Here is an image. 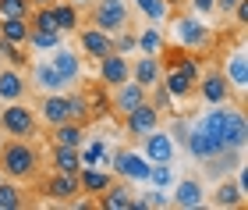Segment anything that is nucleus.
<instances>
[{"instance_id": "obj_3", "label": "nucleus", "mask_w": 248, "mask_h": 210, "mask_svg": "<svg viewBox=\"0 0 248 210\" xmlns=\"http://www.w3.org/2000/svg\"><path fill=\"white\" fill-rule=\"evenodd\" d=\"M0 128H4L7 136H15V139H32L39 132V118H36V110L29 104L11 100L4 110H0Z\"/></svg>"}, {"instance_id": "obj_18", "label": "nucleus", "mask_w": 248, "mask_h": 210, "mask_svg": "<svg viewBox=\"0 0 248 210\" xmlns=\"http://www.w3.org/2000/svg\"><path fill=\"white\" fill-rule=\"evenodd\" d=\"M185 142H188V153H191V157H195V160H206V157H213V153H220V150H223L220 142L213 139L209 132H202L199 125H195V128H188Z\"/></svg>"}, {"instance_id": "obj_47", "label": "nucleus", "mask_w": 248, "mask_h": 210, "mask_svg": "<svg viewBox=\"0 0 248 210\" xmlns=\"http://www.w3.org/2000/svg\"><path fill=\"white\" fill-rule=\"evenodd\" d=\"M177 4H181V0H167V7H170V11H174V7H177Z\"/></svg>"}, {"instance_id": "obj_38", "label": "nucleus", "mask_w": 248, "mask_h": 210, "mask_svg": "<svg viewBox=\"0 0 248 210\" xmlns=\"http://www.w3.org/2000/svg\"><path fill=\"white\" fill-rule=\"evenodd\" d=\"M149 182L156 185V189H167V185L174 182V171H170V164H153V168H149Z\"/></svg>"}, {"instance_id": "obj_44", "label": "nucleus", "mask_w": 248, "mask_h": 210, "mask_svg": "<svg viewBox=\"0 0 248 210\" xmlns=\"http://www.w3.org/2000/svg\"><path fill=\"white\" fill-rule=\"evenodd\" d=\"M188 136V125H185V121H177V125L170 128V139H185Z\"/></svg>"}, {"instance_id": "obj_36", "label": "nucleus", "mask_w": 248, "mask_h": 210, "mask_svg": "<svg viewBox=\"0 0 248 210\" xmlns=\"http://www.w3.org/2000/svg\"><path fill=\"white\" fill-rule=\"evenodd\" d=\"M25 200H21V189L11 182H0V210H21Z\"/></svg>"}, {"instance_id": "obj_23", "label": "nucleus", "mask_w": 248, "mask_h": 210, "mask_svg": "<svg viewBox=\"0 0 248 210\" xmlns=\"http://www.w3.org/2000/svg\"><path fill=\"white\" fill-rule=\"evenodd\" d=\"M223 75H227V82H231V89H238L245 93V86H248V64H245V53L241 50H234L227 61H223Z\"/></svg>"}, {"instance_id": "obj_10", "label": "nucleus", "mask_w": 248, "mask_h": 210, "mask_svg": "<svg viewBox=\"0 0 248 210\" xmlns=\"http://www.w3.org/2000/svg\"><path fill=\"white\" fill-rule=\"evenodd\" d=\"M142 153H145V160H149V164H170L174 160V139H170V132H160V128L145 132V136H142Z\"/></svg>"}, {"instance_id": "obj_22", "label": "nucleus", "mask_w": 248, "mask_h": 210, "mask_svg": "<svg viewBox=\"0 0 248 210\" xmlns=\"http://www.w3.org/2000/svg\"><path fill=\"white\" fill-rule=\"evenodd\" d=\"M50 164L64 175H78L82 171V157H78V146H61V142H53L50 150Z\"/></svg>"}, {"instance_id": "obj_43", "label": "nucleus", "mask_w": 248, "mask_h": 210, "mask_svg": "<svg viewBox=\"0 0 248 210\" xmlns=\"http://www.w3.org/2000/svg\"><path fill=\"white\" fill-rule=\"evenodd\" d=\"M191 7H195L199 15H209V11H213V0H191Z\"/></svg>"}, {"instance_id": "obj_33", "label": "nucleus", "mask_w": 248, "mask_h": 210, "mask_svg": "<svg viewBox=\"0 0 248 210\" xmlns=\"http://www.w3.org/2000/svg\"><path fill=\"white\" fill-rule=\"evenodd\" d=\"M135 7H139L149 21H167V18L174 15V11L167 7V0H135Z\"/></svg>"}, {"instance_id": "obj_14", "label": "nucleus", "mask_w": 248, "mask_h": 210, "mask_svg": "<svg viewBox=\"0 0 248 210\" xmlns=\"http://www.w3.org/2000/svg\"><path fill=\"white\" fill-rule=\"evenodd\" d=\"M78 47H82V53L85 57H93V61H99V57H107L110 50H114V36L110 32H99V29H82L78 32Z\"/></svg>"}, {"instance_id": "obj_15", "label": "nucleus", "mask_w": 248, "mask_h": 210, "mask_svg": "<svg viewBox=\"0 0 248 210\" xmlns=\"http://www.w3.org/2000/svg\"><path fill=\"white\" fill-rule=\"evenodd\" d=\"M29 86H36V89H43V93H64L67 79L53 68L50 61H39V64H32V82Z\"/></svg>"}, {"instance_id": "obj_12", "label": "nucleus", "mask_w": 248, "mask_h": 210, "mask_svg": "<svg viewBox=\"0 0 248 210\" xmlns=\"http://www.w3.org/2000/svg\"><path fill=\"white\" fill-rule=\"evenodd\" d=\"M82 96H85V110H89V125H96V121H103L110 114V89L103 82H85Z\"/></svg>"}, {"instance_id": "obj_42", "label": "nucleus", "mask_w": 248, "mask_h": 210, "mask_svg": "<svg viewBox=\"0 0 248 210\" xmlns=\"http://www.w3.org/2000/svg\"><path fill=\"white\" fill-rule=\"evenodd\" d=\"M234 4H238V0H213V11H223V15H227V11H234Z\"/></svg>"}, {"instance_id": "obj_45", "label": "nucleus", "mask_w": 248, "mask_h": 210, "mask_svg": "<svg viewBox=\"0 0 248 210\" xmlns=\"http://www.w3.org/2000/svg\"><path fill=\"white\" fill-rule=\"evenodd\" d=\"M29 4H32V7H39V4H53V0H29Z\"/></svg>"}, {"instance_id": "obj_2", "label": "nucleus", "mask_w": 248, "mask_h": 210, "mask_svg": "<svg viewBox=\"0 0 248 210\" xmlns=\"http://www.w3.org/2000/svg\"><path fill=\"white\" fill-rule=\"evenodd\" d=\"M0 175L11 182H32L39 175V150L29 139H15L0 142Z\"/></svg>"}, {"instance_id": "obj_7", "label": "nucleus", "mask_w": 248, "mask_h": 210, "mask_svg": "<svg viewBox=\"0 0 248 210\" xmlns=\"http://www.w3.org/2000/svg\"><path fill=\"white\" fill-rule=\"evenodd\" d=\"M195 93H199L209 107H220V104H227V100H231V93H234V89H231L227 75H223L220 68H209V71H202V75H199Z\"/></svg>"}, {"instance_id": "obj_20", "label": "nucleus", "mask_w": 248, "mask_h": 210, "mask_svg": "<svg viewBox=\"0 0 248 210\" xmlns=\"http://www.w3.org/2000/svg\"><path fill=\"white\" fill-rule=\"evenodd\" d=\"M29 93V82L18 68H0V100H21Z\"/></svg>"}, {"instance_id": "obj_6", "label": "nucleus", "mask_w": 248, "mask_h": 210, "mask_svg": "<svg viewBox=\"0 0 248 210\" xmlns=\"http://www.w3.org/2000/svg\"><path fill=\"white\" fill-rule=\"evenodd\" d=\"M174 32H177V43H181L185 50H209V43H213V32H209V25L195 21L191 15L174 18Z\"/></svg>"}, {"instance_id": "obj_30", "label": "nucleus", "mask_w": 248, "mask_h": 210, "mask_svg": "<svg viewBox=\"0 0 248 210\" xmlns=\"http://www.w3.org/2000/svg\"><path fill=\"white\" fill-rule=\"evenodd\" d=\"M29 18H0V36H4L7 43H18V47H25L29 39Z\"/></svg>"}, {"instance_id": "obj_35", "label": "nucleus", "mask_w": 248, "mask_h": 210, "mask_svg": "<svg viewBox=\"0 0 248 210\" xmlns=\"http://www.w3.org/2000/svg\"><path fill=\"white\" fill-rule=\"evenodd\" d=\"M0 57H4L7 64H11V68H29V53H21V47H18V43H7L4 36H0Z\"/></svg>"}, {"instance_id": "obj_31", "label": "nucleus", "mask_w": 248, "mask_h": 210, "mask_svg": "<svg viewBox=\"0 0 248 210\" xmlns=\"http://www.w3.org/2000/svg\"><path fill=\"white\" fill-rule=\"evenodd\" d=\"M61 36H64V32H57V29H29V47L32 50H53V47H61Z\"/></svg>"}, {"instance_id": "obj_24", "label": "nucleus", "mask_w": 248, "mask_h": 210, "mask_svg": "<svg viewBox=\"0 0 248 210\" xmlns=\"http://www.w3.org/2000/svg\"><path fill=\"white\" fill-rule=\"evenodd\" d=\"M213 207H220V210H223V207H227V210L245 207V189H241L238 182H227V178H223L217 189H213Z\"/></svg>"}, {"instance_id": "obj_11", "label": "nucleus", "mask_w": 248, "mask_h": 210, "mask_svg": "<svg viewBox=\"0 0 248 210\" xmlns=\"http://www.w3.org/2000/svg\"><path fill=\"white\" fill-rule=\"evenodd\" d=\"M43 192L57 203H71L75 196H82V185H78V175H64V171H53L46 182H43Z\"/></svg>"}, {"instance_id": "obj_41", "label": "nucleus", "mask_w": 248, "mask_h": 210, "mask_svg": "<svg viewBox=\"0 0 248 210\" xmlns=\"http://www.w3.org/2000/svg\"><path fill=\"white\" fill-rule=\"evenodd\" d=\"M234 18H238V25L248 21V0H238V4H234Z\"/></svg>"}, {"instance_id": "obj_17", "label": "nucleus", "mask_w": 248, "mask_h": 210, "mask_svg": "<svg viewBox=\"0 0 248 210\" xmlns=\"http://www.w3.org/2000/svg\"><path fill=\"white\" fill-rule=\"evenodd\" d=\"M39 118L46 121V125H61V121H71L67 118V96L64 93H43L39 100Z\"/></svg>"}, {"instance_id": "obj_29", "label": "nucleus", "mask_w": 248, "mask_h": 210, "mask_svg": "<svg viewBox=\"0 0 248 210\" xmlns=\"http://www.w3.org/2000/svg\"><path fill=\"white\" fill-rule=\"evenodd\" d=\"M50 7H53V21H57L61 32H75L78 29V18H82V15H78L75 4H67V0H53Z\"/></svg>"}, {"instance_id": "obj_16", "label": "nucleus", "mask_w": 248, "mask_h": 210, "mask_svg": "<svg viewBox=\"0 0 248 210\" xmlns=\"http://www.w3.org/2000/svg\"><path fill=\"white\" fill-rule=\"evenodd\" d=\"M50 64L67 79V86H78V79H82V57H78L75 50L53 47V50H50Z\"/></svg>"}, {"instance_id": "obj_48", "label": "nucleus", "mask_w": 248, "mask_h": 210, "mask_svg": "<svg viewBox=\"0 0 248 210\" xmlns=\"http://www.w3.org/2000/svg\"><path fill=\"white\" fill-rule=\"evenodd\" d=\"M0 182H4V175H0Z\"/></svg>"}, {"instance_id": "obj_25", "label": "nucleus", "mask_w": 248, "mask_h": 210, "mask_svg": "<svg viewBox=\"0 0 248 210\" xmlns=\"http://www.w3.org/2000/svg\"><path fill=\"white\" fill-rule=\"evenodd\" d=\"M78 185H82V196H99L110 185V171H103V168H82V171H78Z\"/></svg>"}, {"instance_id": "obj_8", "label": "nucleus", "mask_w": 248, "mask_h": 210, "mask_svg": "<svg viewBox=\"0 0 248 210\" xmlns=\"http://www.w3.org/2000/svg\"><path fill=\"white\" fill-rule=\"evenodd\" d=\"M121 121H124V132L128 136H145V132H153V128H160V110H156L149 100H142L139 107H131L128 114H121Z\"/></svg>"}, {"instance_id": "obj_13", "label": "nucleus", "mask_w": 248, "mask_h": 210, "mask_svg": "<svg viewBox=\"0 0 248 210\" xmlns=\"http://www.w3.org/2000/svg\"><path fill=\"white\" fill-rule=\"evenodd\" d=\"M142 100H149V89H145V86H139L135 79H128V82H121L117 89H114V96H110V107H114V114H128V110L139 107Z\"/></svg>"}, {"instance_id": "obj_34", "label": "nucleus", "mask_w": 248, "mask_h": 210, "mask_svg": "<svg viewBox=\"0 0 248 210\" xmlns=\"http://www.w3.org/2000/svg\"><path fill=\"white\" fill-rule=\"evenodd\" d=\"M64 96H67V118L89 128V110H85V96H82V89H75V93H64Z\"/></svg>"}, {"instance_id": "obj_4", "label": "nucleus", "mask_w": 248, "mask_h": 210, "mask_svg": "<svg viewBox=\"0 0 248 210\" xmlns=\"http://www.w3.org/2000/svg\"><path fill=\"white\" fill-rule=\"evenodd\" d=\"M128 21H131V11L124 7V0H99L93 7V15H89V25L99 32H110V36L128 29Z\"/></svg>"}, {"instance_id": "obj_21", "label": "nucleus", "mask_w": 248, "mask_h": 210, "mask_svg": "<svg viewBox=\"0 0 248 210\" xmlns=\"http://www.w3.org/2000/svg\"><path fill=\"white\" fill-rule=\"evenodd\" d=\"M160 75H163L160 57H149V53H142V57L131 64V79L139 82V86H145V89H153V86L160 82Z\"/></svg>"}, {"instance_id": "obj_19", "label": "nucleus", "mask_w": 248, "mask_h": 210, "mask_svg": "<svg viewBox=\"0 0 248 210\" xmlns=\"http://www.w3.org/2000/svg\"><path fill=\"white\" fill-rule=\"evenodd\" d=\"M202 200H206V192H202V182L199 178H181L177 182V189H174V207H181V210H195L202 207Z\"/></svg>"}, {"instance_id": "obj_9", "label": "nucleus", "mask_w": 248, "mask_h": 210, "mask_svg": "<svg viewBox=\"0 0 248 210\" xmlns=\"http://www.w3.org/2000/svg\"><path fill=\"white\" fill-rule=\"evenodd\" d=\"M131 79V61L124 57V53L110 50L107 57H99V82L107 86V89H117L121 82Z\"/></svg>"}, {"instance_id": "obj_28", "label": "nucleus", "mask_w": 248, "mask_h": 210, "mask_svg": "<svg viewBox=\"0 0 248 210\" xmlns=\"http://www.w3.org/2000/svg\"><path fill=\"white\" fill-rule=\"evenodd\" d=\"M78 157H82V168H99V164H107V168H110V146H107V139H93V142H89V150L78 146Z\"/></svg>"}, {"instance_id": "obj_32", "label": "nucleus", "mask_w": 248, "mask_h": 210, "mask_svg": "<svg viewBox=\"0 0 248 210\" xmlns=\"http://www.w3.org/2000/svg\"><path fill=\"white\" fill-rule=\"evenodd\" d=\"M163 36H160V29H145L142 36H135V50H142V53H149V57H160V50H163Z\"/></svg>"}, {"instance_id": "obj_39", "label": "nucleus", "mask_w": 248, "mask_h": 210, "mask_svg": "<svg viewBox=\"0 0 248 210\" xmlns=\"http://www.w3.org/2000/svg\"><path fill=\"white\" fill-rule=\"evenodd\" d=\"M114 50H117V53H131V50H135V36L121 29V36L114 39Z\"/></svg>"}, {"instance_id": "obj_26", "label": "nucleus", "mask_w": 248, "mask_h": 210, "mask_svg": "<svg viewBox=\"0 0 248 210\" xmlns=\"http://www.w3.org/2000/svg\"><path fill=\"white\" fill-rule=\"evenodd\" d=\"M131 203H135V196L124 189V185L110 182L107 189L99 192V207H103V210H131Z\"/></svg>"}, {"instance_id": "obj_40", "label": "nucleus", "mask_w": 248, "mask_h": 210, "mask_svg": "<svg viewBox=\"0 0 248 210\" xmlns=\"http://www.w3.org/2000/svg\"><path fill=\"white\" fill-rule=\"evenodd\" d=\"M142 200H145V207H167V203H170V196H167L163 189H153V192H145Z\"/></svg>"}, {"instance_id": "obj_37", "label": "nucleus", "mask_w": 248, "mask_h": 210, "mask_svg": "<svg viewBox=\"0 0 248 210\" xmlns=\"http://www.w3.org/2000/svg\"><path fill=\"white\" fill-rule=\"evenodd\" d=\"M29 0H0V18H29Z\"/></svg>"}, {"instance_id": "obj_1", "label": "nucleus", "mask_w": 248, "mask_h": 210, "mask_svg": "<svg viewBox=\"0 0 248 210\" xmlns=\"http://www.w3.org/2000/svg\"><path fill=\"white\" fill-rule=\"evenodd\" d=\"M199 128L209 132L223 150H245V142H248L245 114L241 110H227V104H220L217 110H206L202 121H199Z\"/></svg>"}, {"instance_id": "obj_46", "label": "nucleus", "mask_w": 248, "mask_h": 210, "mask_svg": "<svg viewBox=\"0 0 248 210\" xmlns=\"http://www.w3.org/2000/svg\"><path fill=\"white\" fill-rule=\"evenodd\" d=\"M67 4H75V7H85V4H89V0H67Z\"/></svg>"}, {"instance_id": "obj_27", "label": "nucleus", "mask_w": 248, "mask_h": 210, "mask_svg": "<svg viewBox=\"0 0 248 210\" xmlns=\"http://www.w3.org/2000/svg\"><path fill=\"white\" fill-rule=\"evenodd\" d=\"M53 139L61 142V146H82L85 142V125H78V121H61V125H53Z\"/></svg>"}, {"instance_id": "obj_5", "label": "nucleus", "mask_w": 248, "mask_h": 210, "mask_svg": "<svg viewBox=\"0 0 248 210\" xmlns=\"http://www.w3.org/2000/svg\"><path fill=\"white\" fill-rule=\"evenodd\" d=\"M110 164H114V175L128 182H149V168L153 164L145 160V153H135V150H114L110 153Z\"/></svg>"}]
</instances>
